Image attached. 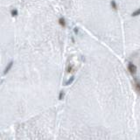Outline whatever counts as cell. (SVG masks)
I'll return each instance as SVG.
<instances>
[{
	"instance_id": "6da1fadb",
	"label": "cell",
	"mask_w": 140,
	"mask_h": 140,
	"mask_svg": "<svg viewBox=\"0 0 140 140\" xmlns=\"http://www.w3.org/2000/svg\"><path fill=\"white\" fill-rule=\"evenodd\" d=\"M127 68H128V71L130 72V74H131V75H135V74H137V66L133 64L132 62H129L128 63V66H127Z\"/></svg>"
},
{
	"instance_id": "7a4b0ae2",
	"label": "cell",
	"mask_w": 140,
	"mask_h": 140,
	"mask_svg": "<svg viewBox=\"0 0 140 140\" xmlns=\"http://www.w3.org/2000/svg\"><path fill=\"white\" fill-rule=\"evenodd\" d=\"M134 81H135V89L140 94V81L137 78H134Z\"/></svg>"
},
{
	"instance_id": "3957f363",
	"label": "cell",
	"mask_w": 140,
	"mask_h": 140,
	"mask_svg": "<svg viewBox=\"0 0 140 140\" xmlns=\"http://www.w3.org/2000/svg\"><path fill=\"white\" fill-rule=\"evenodd\" d=\"M58 23L60 25V26H62V27H66L67 26V23H66V19H65V18L63 17H60L58 20Z\"/></svg>"
},
{
	"instance_id": "277c9868",
	"label": "cell",
	"mask_w": 140,
	"mask_h": 140,
	"mask_svg": "<svg viewBox=\"0 0 140 140\" xmlns=\"http://www.w3.org/2000/svg\"><path fill=\"white\" fill-rule=\"evenodd\" d=\"M12 65H13V61H11V62L9 63L8 65L6 66V68H5V71H4V74H7L9 71H10V69L12 68Z\"/></svg>"
},
{
	"instance_id": "5b68a950",
	"label": "cell",
	"mask_w": 140,
	"mask_h": 140,
	"mask_svg": "<svg viewBox=\"0 0 140 140\" xmlns=\"http://www.w3.org/2000/svg\"><path fill=\"white\" fill-rule=\"evenodd\" d=\"M110 5H111V8L113 9L114 11H117L118 6H117V4L115 0H111V2H110Z\"/></svg>"
},
{
	"instance_id": "8992f818",
	"label": "cell",
	"mask_w": 140,
	"mask_h": 140,
	"mask_svg": "<svg viewBox=\"0 0 140 140\" xmlns=\"http://www.w3.org/2000/svg\"><path fill=\"white\" fill-rule=\"evenodd\" d=\"M138 16H140V8L136 9L131 13V17H138Z\"/></svg>"
},
{
	"instance_id": "52a82bcc",
	"label": "cell",
	"mask_w": 140,
	"mask_h": 140,
	"mask_svg": "<svg viewBox=\"0 0 140 140\" xmlns=\"http://www.w3.org/2000/svg\"><path fill=\"white\" fill-rule=\"evenodd\" d=\"M11 15H12V17H17L18 15V11L17 9H12V11H11Z\"/></svg>"
},
{
	"instance_id": "ba28073f",
	"label": "cell",
	"mask_w": 140,
	"mask_h": 140,
	"mask_svg": "<svg viewBox=\"0 0 140 140\" xmlns=\"http://www.w3.org/2000/svg\"><path fill=\"white\" fill-rule=\"evenodd\" d=\"M74 81V76H72L71 78H69V80L67 81V82L64 83V85L65 86H69L70 84H72L73 83V81Z\"/></svg>"
},
{
	"instance_id": "9c48e42d",
	"label": "cell",
	"mask_w": 140,
	"mask_h": 140,
	"mask_svg": "<svg viewBox=\"0 0 140 140\" xmlns=\"http://www.w3.org/2000/svg\"><path fill=\"white\" fill-rule=\"evenodd\" d=\"M72 71H73V65H68L67 67V73L70 74V73H72Z\"/></svg>"
},
{
	"instance_id": "30bf717a",
	"label": "cell",
	"mask_w": 140,
	"mask_h": 140,
	"mask_svg": "<svg viewBox=\"0 0 140 140\" xmlns=\"http://www.w3.org/2000/svg\"><path fill=\"white\" fill-rule=\"evenodd\" d=\"M64 95H65L64 91H63V90H61V91L60 92V96H59V100H62L63 98H64Z\"/></svg>"
},
{
	"instance_id": "8fae6325",
	"label": "cell",
	"mask_w": 140,
	"mask_h": 140,
	"mask_svg": "<svg viewBox=\"0 0 140 140\" xmlns=\"http://www.w3.org/2000/svg\"><path fill=\"white\" fill-rule=\"evenodd\" d=\"M78 30H79V29H78L77 27H74V34L77 35L78 33H79V31H78Z\"/></svg>"
}]
</instances>
